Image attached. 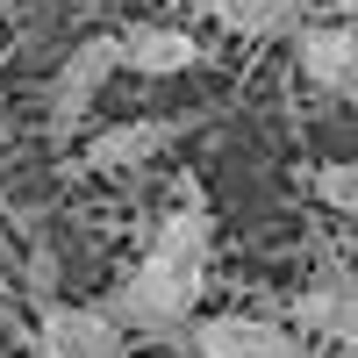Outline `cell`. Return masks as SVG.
I'll use <instances>...</instances> for the list:
<instances>
[{"label": "cell", "instance_id": "obj_3", "mask_svg": "<svg viewBox=\"0 0 358 358\" xmlns=\"http://www.w3.org/2000/svg\"><path fill=\"white\" fill-rule=\"evenodd\" d=\"M115 72H122V65H115V36H79L65 57H57L50 94H43V108H50V136H72L86 115H94L101 86H108Z\"/></svg>", "mask_w": 358, "mask_h": 358}, {"label": "cell", "instance_id": "obj_1", "mask_svg": "<svg viewBox=\"0 0 358 358\" xmlns=\"http://www.w3.org/2000/svg\"><path fill=\"white\" fill-rule=\"evenodd\" d=\"M208 265H215V222H208V201L194 179H179L172 194V215L151 229L143 258L129 265L122 280L108 287V301H94L129 344H158L179 351L187 322L201 315V294H208Z\"/></svg>", "mask_w": 358, "mask_h": 358}, {"label": "cell", "instance_id": "obj_2", "mask_svg": "<svg viewBox=\"0 0 358 358\" xmlns=\"http://www.w3.org/2000/svg\"><path fill=\"white\" fill-rule=\"evenodd\" d=\"M179 351L187 358H308V344L280 315H194Z\"/></svg>", "mask_w": 358, "mask_h": 358}, {"label": "cell", "instance_id": "obj_5", "mask_svg": "<svg viewBox=\"0 0 358 358\" xmlns=\"http://www.w3.org/2000/svg\"><path fill=\"white\" fill-rule=\"evenodd\" d=\"M179 136H187V122H165V115H129V122H108V129L79 151V172H94V179L143 172L151 158H165Z\"/></svg>", "mask_w": 358, "mask_h": 358}, {"label": "cell", "instance_id": "obj_11", "mask_svg": "<svg viewBox=\"0 0 358 358\" xmlns=\"http://www.w3.org/2000/svg\"><path fill=\"white\" fill-rule=\"evenodd\" d=\"M301 8H308V0H301ZM315 8H351V0H315Z\"/></svg>", "mask_w": 358, "mask_h": 358}, {"label": "cell", "instance_id": "obj_7", "mask_svg": "<svg viewBox=\"0 0 358 358\" xmlns=\"http://www.w3.org/2000/svg\"><path fill=\"white\" fill-rule=\"evenodd\" d=\"M115 65H129L136 79H179L201 65V43L194 29H172V22H129L115 29Z\"/></svg>", "mask_w": 358, "mask_h": 358}, {"label": "cell", "instance_id": "obj_13", "mask_svg": "<svg viewBox=\"0 0 358 358\" xmlns=\"http://www.w3.org/2000/svg\"><path fill=\"white\" fill-rule=\"evenodd\" d=\"M158 358H187V351H158Z\"/></svg>", "mask_w": 358, "mask_h": 358}, {"label": "cell", "instance_id": "obj_9", "mask_svg": "<svg viewBox=\"0 0 358 358\" xmlns=\"http://www.w3.org/2000/svg\"><path fill=\"white\" fill-rule=\"evenodd\" d=\"M208 15L244 43H273V36L301 29V0H208Z\"/></svg>", "mask_w": 358, "mask_h": 358}, {"label": "cell", "instance_id": "obj_4", "mask_svg": "<svg viewBox=\"0 0 358 358\" xmlns=\"http://www.w3.org/2000/svg\"><path fill=\"white\" fill-rule=\"evenodd\" d=\"M287 330L301 337V344H308V337H322V344H358V280H351L344 258H322V280L294 294Z\"/></svg>", "mask_w": 358, "mask_h": 358}, {"label": "cell", "instance_id": "obj_8", "mask_svg": "<svg viewBox=\"0 0 358 358\" xmlns=\"http://www.w3.org/2000/svg\"><path fill=\"white\" fill-rule=\"evenodd\" d=\"M294 57H301V79L337 94V101L358 86V36L344 22H301L294 29Z\"/></svg>", "mask_w": 358, "mask_h": 358}, {"label": "cell", "instance_id": "obj_6", "mask_svg": "<svg viewBox=\"0 0 358 358\" xmlns=\"http://www.w3.org/2000/svg\"><path fill=\"white\" fill-rule=\"evenodd\" d=\"M43 358H129V337L94 301H36Z\"/></svg>", "mask_w": 358, "mask_h": 358}, {"label": "cell", "instance_id": "obj_10", "mask_svg": "<svg viewBox=\"0 0 358 358\" xmlns=\"http://www.w3.org/2000/svg\"><path fill=\"white\" fill-rule=\"evenodd\" d=\"M308 187H315V201L330 208V215H358V172H351L344 158L315 165V172H308Z\"/></svg>", "mask_w": 358, "mask_h": 358}, {"label": "cell", "instance_id": "obj_12", "mask_svg": "<svg viewBox=\"0 0 358 358\" xmlns=\"http://www.w3.org/2000/svg\"><path fill=\"white\" fill-rule=\"evenodd\" d=\"M94 8H129V0H94Z\"/></svg>", "mask_w": 358, "mask_h": 358}]
</instances>
